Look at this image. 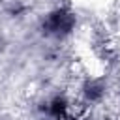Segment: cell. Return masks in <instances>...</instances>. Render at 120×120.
I'll return each instance as SVG.
<instances>
[{
    "instance_id": "1",
    "label": "cell",
    "mask_w": 120,
    "mask_h": 120,
    "mask_svg": "<svg viewBox=\"0 0 120 120\" xmlns=\"http://www.w3.org/2000/svg\"><path fill=\"white\" fill-rule=\"evenodd\" d=\"M49 26H51L52 30H69L71 19H69V15H66V13H54V15L51 17V21H49Z\"/></svg>"
}]
</instances>
